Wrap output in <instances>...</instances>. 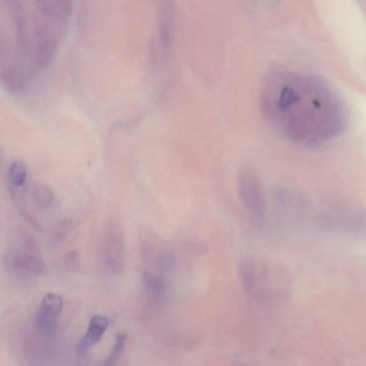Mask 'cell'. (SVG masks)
Wrapping results in <instances>:
<instances>
[{"instance_id":"6da1fadb","label":"cell","mask_w":366,"mask_h":366,"mask_svg":"<svg viewBox=\"0 0 366 366\" xmlns=\"http://www.w3.org/2000/svg\"><path fill=\"white\" fill-rule=\"evenodd\" d=\"M260 104L265 119L280 137L305 149L332 144L348 126V107L341 95L308 72L271 71L262 84Z\"/></svg>"},{"instance_id":"7a4b0ae2","label":"cell","mask_w":366,"mask_h":366,"mask_svg":"<svg viewBox=\"0 0 366 366\" xmlns=\"http://www.w3.org/2000/svg\"><path fill=\"white\" fill-rule=\"evenodd\" d=\"M38 17L34 18V64L40 67L48 65L55 57L72 10L70 1L40 0L35 1Z\"/></svg>"},{"instance_id":"3957f363","label":"cell","mask_w":366,"mask_h":366,"mask_svg":"<svg viewBox=\"0 0 366 366\" xmlns=\"http://www.w3.org/2000/svg\"><path fill=\"white\" fill-rule=\"evenodd\" d=\"M20 248L6 255L5 267L13 274L21 278L39 277L46 273L38 242L30 235L19 234Z\"/></svg>"},{"instance_id":"277c9868","label":"cell","mask_w":366,"mask_h":366,"mask_svg":"<svg viewBox=\"0 0 366 366\" xmlns=\"http://www.w3.org/2000/svg\"><path fill=\"white\" fill-rule=\"evenodd\" d=\"M237 190L248 215L255 221H262L267 213V202L258 174L251 168L243 169L238 175Z\"/></svg>"},{"instance_id":"5b68a950","label":"cell","mask_w":366,"mask_h":366,"mask_svg":"<svg viewBox=\"0 0 366 366\" xmlns=\"http://www.w3.org/2000/svg\"><path fill=\"white\" fill-rule=\"evenodd\" d=\"M101 255L105 268L114 274L125 267V239L122 226L114 218L107 223L102 237Z\"/></svg>"},{"instance_id":"8992f818","label":"cell","mask_w":366,"mask_h":366,"mask_svg":"<svg viewBox=\"0 0 366 366\" xmlns=\"http://www.w3.org/2000/svg\"><path fill=\"white\" fill-rule=\"evenodd\" d=\"M62 310L61 297L54 292L46 294L34 316V326L36 332L44 339H54Z\"/></svg>"},{"instance_id":"52a82bcc","label":"cell","mask_w":366,"mask_h":366,"mask_svg":"<svg viewBox=\"0 0 366 366\" xmlns=\"http://www.w3.org/2000/svg\"><path fill=\"white\" fill-rule=\"evenodd\" d=\"M111 320L103 315L91 317L86 334L80 339L76 346V352L81 361L86 359L90 351L103 338Z\"/></svg>"},{"instance_id":"ba28073f","label":"cell","mask_w":366,"mask_h":366,"mask_svg":"<svg viewBox=\"0 0 366 366\" xmlns=\"http://www.w3.org/2000/svg\"><path fill=\"white\" fill-rule=\"evenodd\" d=\"M142 285L146 297L151 303H159L165 297L167 284L164 277L145 270L142 273Z\"/></svg>"},{"instance_id":"9c48e42d","label":"cell","mask_w":366,"mask_h":366,"mask_svg":"<svg viewBox=\"0 0 366 366\" xmlns=\"http://www.w3.org/2000/svg\"><path fill=\"white\" fill-rule=\"evenodd\" d=\"M31 198L35 208L41 211L51 209L56 203L53 191L43 183H36L31 189Z\"/></svg>"},{"instance_id":"30bf717a","label":"cell","mask_w":366,"mask_h":366,"mask_svg":"<svg viewBox=\"0 0 366 366\" xmlns=\"http://www.w3.org/2000/svg\"><path fill=\"white\" fill-rule=\"evenodd\" d=\"M177 265L176 255L171 250H163L156 256V266L158 271L157 273L164 278L174 273Z\"/></svg>"},{"instance_id":"8fae6325","label":"cell","mask_w":366,"mask_h":366,"mask_svg":"<svg viewBox=\"0 0 366 366\" xmlns=\"http://www.w3.org/2000/svg\"><path fill=\"white\" fill-rule=\"evenodd\" d=\"M8 177L11 187H24L27 177V168L25 163L21 161L13 162L9 168Z\"/></svg>"},{"instance_id":"7c38bea8","label":"cell","mask_w":366,"mask_h":366,"mask_svg":"<svg viewBox=\"0 0 366 366\" xmlns=\"http://www.w3.org/2000/svg\"><path fill=\"white\" fill-rule=\"evenodd\" d=\"M127 344V337L120 334L116 337L113 348L100 366H116L123 355Z\"/></svg>"},{"instance_id":"4fadbf2b","label":"cell","mask_w":366,"mask_h":366,"mask_svg":"<svg viewBox=\"0 0 366 366\" xmlns=\"http://www.w3.org/2000/svg\"><path fill=\"white\" fill-rule=\"evenodd\" d=\"M72 229V222L69 219H60L53 228L50 233L51 240L54 244L64 242Z\"/></svg>"},{"instance_id":"5bb4252c","label":"cell","mask_w":366,"mask_h":366,"mask_svg":"<svg viewBox=\"0 0 366 366\" xmlns=\"http://www.w3.org/2000/svg\"><path fill=\"white\" fill-rule=\"evenodd\" d=\"M63 269L69 273L79 272L81 269V254L79 250L73 249L67 252L62 259Z\"/></svg>"},{"instance_id":"9a60e30c","label":"cell","mask_w":366,"mask_h":366,"mask_svg":"<svg viewBox=\"0 0 366 366\" xmlns=\"http://www.w3.org/2000/svg\"><path fill=\"white\" fill-rule=\"evenodd\" d=\"M186 250L196 255H204L208 252V247L202 242L190 241L186 244Z\"/></svg>"}]
</instances>
